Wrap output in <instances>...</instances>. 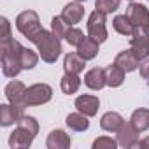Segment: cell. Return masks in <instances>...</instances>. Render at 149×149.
Masks as SVG:
<instances>
[{
    "label": "cell",
    "instance_id": "cell-11",
    "mask_svg": "<svg viewBox=\"0 0 149 149\" xmlns=\"http://www.w3.org/2000/svg\"><path fill=\"white\" fill-rule=\"evenodd\" d=\"M139 133L140 132H137L132 123H123V126L118 130V144L123 147H133L139 144V140H137Z\"/></svg>",
    "mask_w": 149,
    "mask_h": 149
},
{
    "label": "cell",
    "instance_id": "cell-7",
    "mask_svg": "<svg viewBox=\"0 0 149 149\" xmlns=\"http://www.w3.org/2000/svg\"><path fill=\"white\" fill-rule=\"evenodd\" d=\"M53 97V90L49 84H33L30 88H26V95H25V104L28 105H42L47 104Z\"/></svg>",
    "mask_w": 149,
    "mask_h": 149
},
{
    "label": "cell",
    "instance_id": "cell-24",
    "mask_svg": "<svg viewBox=\"0 0 149 149\" xmlns=\"http://www.w3.org/2000/svg\"><path fill=\"white\" fill-rule=\"evenodd\" d=\"M112 25H114V30H116L118 33H121V35L130 37L132 32H133V25H132V21L128 19L126 14H123V16H116L114 21H112Z\"/></svg>",
    "mask_w": 149,
    "mask_h": 149
},
{
    "label": "cell",
    "instance_id": "cell-28",
    "mask_svg": "<svg viewBox=\"0 0 149 149\" xmlns=\"http://www.w3.org/2000/svg\"><path fill=\"white\" fill-rule=\"evenodd\" d=\"M83 39H84V33H83L79 28H72V26H70V30L67 32V37H65V40H67L70 46H76V47L79 46V42H81Z\"/></svg>",
    "mask_w": 149,
    "mask_h": 149
},
{
    "label": "cell",
    "instance_id": "cell-33",
    "mask_svg": "<svg viewBox=\"0 0 149 149\" xmlns=\"http://www.w3.org/2000/svg\"><path fill=\"white\" fill-rule=\"evenodd\" d=\"M76 2H84V0H76Z\"/></svg>",
    "mask_w": 149,
    "mask_h": 149
},
{
    "label": "cell",
    "instance_id": "cell-2",
    "mask_svg": "<svg viewBox=\"0 0 149 149\" xmlns=\"http://www.w3.org/2000/svg\"><path fill=\"white\" fill-rule=\"evenodd\" d=\"M39 132V123L35 118L32 116H23L19 121H18V126L16 130L11 133L9 137V146L13 149H18V147H30L35 135Z\"/></svg>",
    "mask_w": 149,
    "mask_h": 149
},
{
    "label": "cell",
    "instance_id": "cell-27",
    "mask_svg": "<svg viewBox=\"0 0 149 149\" xmlns=\"http://www.w3.org/2000/svg\"><path fill=\"white\" fill-rule=\"evenodd\" d=\"M119 2L121 0H97L95 7H97V11H100L104 14H111L119 7Z\"/></svg>",
    "mask_w": 149,
    "mask_h": 149
},
{
    "label": "cell",
    "instance_id": "cell-18",
    "mask_svg": "<svg viewBox=\"0 0 149 149\" xmlns=\"http://www.w3.org/2000/svg\"><path fill=\"white\" fill-rule=\"evenodd\" d=\"M46 146L49 149H67L70 147V137L63 130H53L47 137Z\"/></svg>",
    "mask_w": 149,
    "mask_h": 149
},
{
    "label": "cell",
    "instance_id": "cell-13",
    "mask_svg": "<svg viewBox=\"0 0 149 149\" xmlns=\"http://www.w3.org/2000/svg\"><path fill=\"white\" fill-rule=\"evenodd\" d=\"M84 84L90 88V90H102L107 81H105V68H100V67H95L91 70L86 72V76H84Z\"/></svg>",
    "mask_w": 149,
    "mask_h": 149
},
{
    "label": "cell",
    "instance_id": "cell-23",
    "mask_svg": "<svg viewBox=\"0 0 149 149\" xmlns=\"http://www.w3.org/2000/svg\"><path fill=\"white\" fill-rule=\"evenodd\" d=\"M130 123L135 126L137 132H146L149 128V111L147 109H137V111H133V114L130 118Z\"/></svg>",
    "mask_w": 149,
    "mask_h": 149
},
{
    "label": "cell",
    "instance_id": "cell-32",
    "mask_svg": "<svg viewBox=\"0 0 149 149\" xmlns=\"http://www.w3.org/2000/svg\"><path fill=\"white\" fill-rule=\"evenodd\" d=\"M137 146H139V147H149V137H147V139H144V140H140Z\"/></svg>",
    "mask_w": 149,
    "mask_h": 149
},
{
    "label": "cell",
    "instance_id": "cell-3",
    "mask_svg": "<svg viewBox=\"0 0 149 149\" xmlns=\"http://www.w3.org/2000/svg\"><path fill=\"white\" fill-rule=\"evenodd\" d=\"M33 44L37 46L39 49V54L40 58L46 61V63H54L61 53V42L60 39L53 33V32H47V30H42L37 39L33 40Z\"/></svg>",
    "mask_w": 149,
    "mask_h": 149
},
{
    "label": "cell",
    "instance_id": "cell-31",
    "mask_svg": "<svg viewBox=\"0 0 149 149\" xmlns=\"http://www.w3.org/2000/svg\"><path fill=\"white\" fill-rule=\"evenodd\" d=\"M139 72H140V77H142L146 83H149V58H146V60L140 61V65H139Z\"/></svg>",
    "mask_w": 149,
    "mask_h": 149
},
{
    "label": "cell",
    "instance_id": "cell-17",
    "mask_svg": "<svg viewBox=\"0 0 149 149\" xmlns=\"http://www.w3.org/2000/svg\"><path fill=\"white\" fill-rule=\"evenodd\" d=\"M123 123H125V119H123L121 114H118V112H105V114L102 116V119H100L102 130L112 132V133H118V130L123 126Z\"/></svg>",
    "mask_w": 149,
    "mask_h": 149
},
{
    "label": "cell",
    "instance_id": "cell-21",
    "mask_svg": "<svg viewBox=\"0 0 149 149\" xmlns=\"http://www.w3.org/2000/svg\"><path fill=\"white\" fill-rule=\"evenodd\" d=\"M65 123H67V126H68L70 130H74V132H84V130H88V126H90L88 116L83 114V112H79V111L68 114Z\"/></svg>",
    "mask_w": 149,
    "mask_h": 149
},
{
    "label": "cell",
    "instance_id": "cell-16",
    "mask_svg": "<svg viewBox=\"0 0 149 149\" xmlns=\"http://www.w3.org/2000/svg\"><path fill=\"white\" fill-rule=\"evenodd\" d=\"M114 63L118 65V67H121L125 72H133L135 68H139V65H140V61L133 56V53H132V49H126V51H121L118 56H116V60H114Z\"/></svg>",
    "mask_w": 149,
    "mask_h": 149
},
{
    "label": "cell",
    "instance_id": "cell-20",
    "mask_svg": "<svg viewBox=\"0 0 149 149\" xmlns=\"http://www.w3.org/2000/svg\"><path fill=\"white\" fill-rule=\"evenodd\" d=\"M77 53H79L84 60H93V58L98 54V42L93 40V39L88 35V37H84V39L79 42Z\"/></svg>",
    "mask_w": 149,
    "mask_h": 149
},
{
    "label": "cell",
    "instance_id": "cell-29",
    "mask_svg": "<svg viewBox=\"0 0 149 149\" xmlns=\"http://www.w3.org/2000/svg\"><path fill=\"white\" fill-rule=\"evenodd\" d=\"M118 146V140L112 137H100L93 142V149H114Z\"/></svg>",
    "mask_w": 149,
    "mask_h": 149
},
{
    "label": "cell",
    "instance_id": "cell-26",
    "mask_svg": "<svg viewBox=\"0 0 149 149\" xmlns=\"http://www.w3.org/2000/svg\"><path fill=\"white\" fill-rule=\"evenodd\" d=\"M37 61H39V56L32 51V49H23V53H21V67H23V70H30V68H33L35 65H37Z\"/></svg>",
    "mask_w": 149,
    "mask_h": 149
},
{
    "label": "cell",
    "instance_id": "cell-34",
    "mask_svg": "<svg viewBox=\"0 0 149 149\" xmlns=\"http://www.w3.org/2000/svg\"><path fill=\"white\" fill-rule=\"evenodd\" d=\"M130 2H133V0H130Z\"/></svg>",
    "mask_w": 149,
    "mask_h": 149
},
{
    "label": "cell",
    "instance_id": "cell-30",
    "mask_svg": "<svg viewBox=\"0 0 149 149\" xmlns=\"http://www.w3.org/2000/svg\"><path fill=\"white\" fill-rule=\"evenodd\" d=\"M11 37V25L7 21V18H0V42L9 40Z\"/></svg>",
    "mask_w": 149,
    "mask_h": 149
},
{
    "label": "cell",
    "instance_id": "cell-4",
    "mask_svg": "<svg viewBox=\"0 0 149 149\" xmlns=\"http://www.w3.org/2000/svg\"><path fill=\"white\" fill-rule=\"evenodd\" d=\"M16 28H18L30 42H33V40L37 39V35L44 30V28L40 26V21H39L37 13H33V11H23V13L16 18Z\"/></svg>",
    "mask_w": 149,
    "mask_h": 149
},
{
    "label": "cell",
    "instance_id": "cell-19",
    "mask_svg": "<svg viewBox=\"0 0 149 149\" xmlns=\"http://www.w3.org/2000/svg\"><path fill=\"white\" fill-rule=\"evenodd\" d=\"M125 74H126V72H125L121 67H118L116 63L109 65V67L105 68V81H107V86H111V88L121 86L123 81H125Z\"/></svg>",
    "mask_w": 149,
    "mask_h": 149
},
{
    "label": "cell",
    "instance_id": "cell-12",
    "mask_svg": "<svg viewBox=\"0 0 149 149\" xmlns=\"http://www.w3.org/2000/svg\"><path fill=\"white\" fill-rule=\"evenodd\" d=\"M98 105H100V100L93 95H81L76 98V107L79 112L86 114L88 118L95 116L98 112Z\"/></svg>",
    "mask_w": 149,
    "mask_h": 149
},
{
    "label": "cell",
    "instance_id": "cell-5",
    "mask_svg": "<svg viewBox=\"0 0 149 149\" xmlns=\"http://www.w3.org/2000/svg\"><path fill=\"white\" fill-rule=\"evenodd\" d=\"M130 49L133 56L142 61L149 56V26H133L130 35Z\"/></svg>",
    "mask_w": 149,
    "mask_h": 149
},
{
    "label": "cell",
    "instance_id": "cell-10",
    "mask_svg": "<svg viewBox=\"0 0 149 149\" xmlns=\"http://www.w3.org/2000/svg\"><path fill=\"white\" fill-rule=\"evenodd\" d=\"M25 95H26V86L21 81H11L6 86V97H7V100L13 105H23V107H26Z\"/></svg>",
    "mask_w": 149,
    "mask_h": 149
},
{
    "label": "cell",
    "instance_id": "cell-9",
    "mask_svg": "<svg viewBox=\"0 0 149 149\" xmlns=\"http://www.w3.org/2000/svg\"><path fill=\"white\" fill-rule=\"evenodd\" d=\"M126 16L133 26H149V11L142 4L132 2L126 9Z\"/></svg>",
    "mask_w": 149,
    "mask_h": 149
},
{
    "label": "cell",
    "instance_id": "cell-6",
    "mask_svg": "<svg viewBox=\"0 0 149 149\" xmlns=\"http://www.w3.org/2000/svg\"><path fill=\"white\" fill-rule=\"evenodd\" d=\"M88 35L97 40L98 44L100 42H105L107 40V28H105V14L100 13V11H93L88 18Z\"/></svg>",
    "mask_w": 149,
    "mask_h": 149
},
{
    "label": "cell",
    "instance_id": "cell-8",
    "mask_svg": "<svg viewBox=\"0 0 149 149\" xmlns=\"http://www.w3.org/2000/svg\"><path fill=\"white\" fill-rule=\"evenodd\" d=\"M25 116V107L23 105H9V104H2L0 105V125L2 126H11V125H18V121Z\"/></svg>",
    "mask_w": 149,
    "mask_h": 149
},
{
    "label": "cell",
    "instance_id": "cell-25",
    "mask_svg": "<svg viewBox=\"0 0 149 149\" xmlns=\"http://www.w3.org/2000/svg\"><path fill=\"white\" fill-rule=\"evenodd\" d=\"M68 30H70V25H68L61 16H54V18L51 19V32H53L58 39H65Z\"/></svg>",
    "mask_w": 149,
    "mask_h": 149
},
{
    "label": "cell",
    "instance_id": "cell-14",
    "mask_svg": "<svg viewBox=\"0 0 149 149\" xmlns=\"http://www.w3.org/2000/svg\"><path fill=\"white\" fill-rule=\"evenodd\" d=\"M84 16V7L79 4V2H70L63 7L61 11V18L72 26V25H77Z\"/></svg>",
    "mask_w": 149,
    "mask_h": 149
},
{
    "label": "cell",
    "instance_id": "cell-1",
    "mask_svg": "<svg viewBox=\"0 0 149 149\" xmlns=\"http://www.w3.org/2000/svg\"><path fill=\"white\" fill-rule=\"evenodd\" d=\"M23 49L25 47L14 39L0 42V63H2V72L6 77H16L23 70V67H21Z\"/></svg>",
    "mask_w": 149,
    "mask_h": 149
},
{
    "label": "cell",
    "instance_id": "cell-22",
    "mask_svg": "<svg viewBox=\"0 0 149 149\" xmlns=\"http://www.w3.org/2000/svg\"><path fill=\"white\" fill-rule=\"evenodd\" d=\"M61 91L67 93V95H72V93H76L81 86V79L77 74H70V72H65V76L61 77Z\"/></svg>",
    "mask_w": 149,
    "mask_h": 149
},
{
    "label": "cell",
    "instance_id": "cell-15",
    "mask_svg": "<svg viewBox=\"0 0 149 149\" xmlns=\"http://www.w3.org/2000/svg\"><path fill=\"white\" fill-rule=\"evenodd\" d=\"M84 65H86V60L79 53H68L63 60V68H65V72H70V74L83 72Z\"/></svg>",
    "mask_w": 149,
    "mask_h": 149
}]
</instances>
